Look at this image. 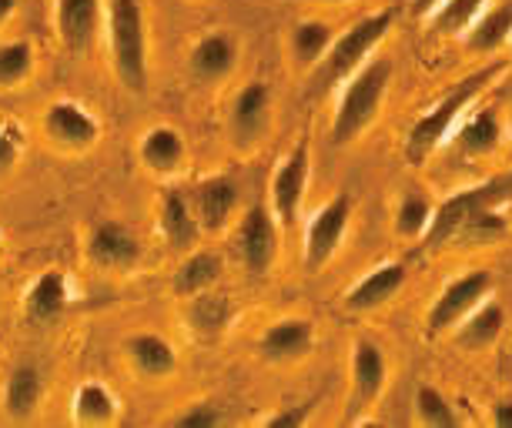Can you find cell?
<instances>
[{
	"mask_svg": "<svg viewBox=\"0 0 512 428\" xmlns=\"http://www.w3.org/2000/svg\"><path fill=\"white\" fill-rule=\"evenodd\" d=\"M88 258L101 271H131L141 261V241L121 221H101L88 238Z\"/></svg>",
	"mask_w": 512,
	"mask_h": 428,
	"instance_id": "12",
	"label": "cell"
},
{
	"mask_svg": "<svg viewBox=\"0 0 512 428\" xmlns=\"http://www.w3.org/2000/svg\"><path fill=\"white\" fill-rule=\"evenodd\" d=\"M221 271H225V265H221V258L215 251L191 248V255L181 261V268L175 271V295L191 298V295H198V291H208L211 285H218Z\"/></svg>",
	"mask_w": 512,
	"mask_h": 428,
	"instance_id": "27",
	"label": "cell"
},
{
	"mask_svg": "<svg viewBox=\"0 0 512 428\" xmlns=\"http://www.w3.org/2000/svg\"><path fill=\"white\" fill-rule=\"evenodd\" d=\"M492 425H496V428H512V398H502V402L492 405Z\"/></svg>",
	"mask_w": 512,
	"mask_h": 428,
	"instance_id": "39",
	"label": "cell"
},
{
	"mask_svg": "<svg viewBox=\"0 0 512 428\" xmlns=\"http://www.w3.org/2000/svg\"><path fill=\"white\" fill-rule=\"evenodd\" d=\"M188 201L198 218V228L218 235V231H225L231 214L238 208V184H235V178H228V174H215V178L201 181L198 188L191 191Z\"/></svg>",
	"mask_w": 512,
	"mask_h": 428,
	"instance_id": "13",
	"label": "cell"
},
{
	"mask_svg": "<svg viewBox=\"0 0 512 428\" xmlns=\"http://www.w3.org/2000/svg\"><path fill=\"white\" fill-rule=\"evenodd\" d=\"M315 345V325L308 318H282L275 325H268V332L258 342V352H262L268 362H292V358H302L312 352Z\"/></svg>",
	"mask_w": 512,
	"mask_h": 428,
	"instance_id": "18",
	"label": "cell"
},
{
	"mask_svg": "<svg viewBox=\"0 0 512 428\" xmlns=\"http://www.w3.org/2000/svg\"><path fill=\"white\" fill-rule=\"evenodd\" d=\"M124 352H128L134 372L144 375V378H168L178 368L175 348H171L161 335H154V332L131 335L128 345H124Z\"/></svg>",
	"mask_w": 512,
	"mask_h": 428,
	"instance_id": "23",
	"label": "cell"
},
{
	"mask_svg": "<svg viewBox=\"0 0 512 428\" xmlns=\"http://www.w3.org/2000/svg\"><path fill=\"white\" fill-rule=\"evenodd\" d=\"M141 164L154 174H175L181 171V164H185V138H181V131L168 128V124H158V128H151L148 134L141 138Z\"/></svg>",
	"mask_w": 512,
	"mask_h": 428,
	"instance_id": "22",
	"label": "cell"
},
{
	"mask_svg": "<svg viewBox=\"0 0 512 428\" xmlns=\"http://www.w3.org/2000/svg\"><path fill=\"white\" fill-rule=\"evenodd\" d=\"M392 61L389 57H375V61H365L359 71L349 77L342 91V101H338V111L332 118V141L335 144H349L375 121L382 107V97L392 84Z\"/></svg>",
	"mask_w": 512,
	"mask_h": 428,
	"instance_id": "4",
	"label": "cell"
},
{
	"mask_svg": "<svg viewBox=\"0 0 512 428\" xmlns=\"http://www.w3.org/2000/svg\"><path fill=\"white\" fill-rule=\"evenodd\" d=\"M44 134L47 141L64 151H88L101 138V124L88 114V107L74 101H54L44 111Z\"/></svg>",
	"mask_w": 512,
	"mask_h": 428,
	"instance_id": "11",
	"label": "cell"
},
{
	"mask_svg": "<svg viewBox=\"0 0 512 428\" xmlns=\"http://www.w3.org/2000/svg\"><path fill=\"white\" fill-rule=\"evenodd\" d=\"M442 4V0H412V14H419V17H429L436 7Z\"/></svg>",
	"mask_w": 512,
	"mask_h": 428,
	"instance_id": "40",
	"label": "cell"
},
{
	"mask_svg": "<svg viewBox=\"0 0 512 428\" xmlns=\"http://www.w3.org/2000/svg\"><path fill=\"white\" fill-rule=\"evenodd\" d=\"M158 228H161L164 245H168L171 251H191L201 238V228H198L195 211H191V201L181 191H164L161 194Z\"/></svg>",
	"mask_w": 512,
	"mask_h": 428,
	"instance_id": "17",
	"label": "cell"
},
{
	"mask_svg": "<svg viewBox=\"0 0 512 428\" xmlns=\"http://www.w3.org/2000/svg\"><path fill=\"white\" fill-rule=\"evenodd\" d=\"M349 221H352V194H335L332 201L322 204L318 214L308 221V231H305V251H302V261L308 271H322L328 261L335 258V251L342 248L345 241V231H349Z\"/></svg>",
	"mask_w": 512,
	"mask_h": 428,
	"instance_id": "7",
	"label": "cell"
},
{
	"mask_svg": "<svg viewBox=\"0 0 512 428\" xmlns=\"http://www.w3.org/2000/svg\"><path fill=\"white\" fill-rule=\"evenodd\" d=\"M191 74L198 77L201 84H218L231 77L238 64V44L235 37L225 34V31H215V34H205L201 41L191 47Z\"/></svg>",
	"mask_w": 512,
	"mask_h": 428,
	"instance_id": "15",
	"label": "cell"
},
{
	"mask_svg": "<svg viewBox=\"0 0 512 428\" xmlns=\"http://www.w3.org/2000/svg\"><path fill=\"white\" fill-rule=\"evenodd\" d=\"M101 11H104V0H57L54 21L64 47L84 51L94 41V34H98Z\"/></svg>",
	"mask_w": 512,
	"mask_h": 428,
	"instance_id": "16",
	"label": "cell"
},
{
	"mask_svg": "<svg viewBox=\"0 0 512 428\" xmlns=\"http://www.w3.org/2000/svg\"><path fill=\"white\" fill-rule=\"evenodd\" d=\"M67 298H71L67 278L61 271H44L24 295V321L27 325H54L64 315Z\"/></svg>",
	"mask_w": 512,
	"mask_h": 428,
	"instance_id": "19",
	"label": "cell"
},
{
	"mask_svg": "<svg viewBox=\"0 0 512 428\" xmlns=\"http://www.w3.org/2000/svg\"><path fill=\"white\" fill-rule=\"evenodd\" d=\"M486 4L489 0H442L429 17L442 34H459L469 31V24L486 11Z\"/></svg>",
	"mask_w": 512,
	"mask_h": 428,
	"instance_id": "33",
	"label": "cell"
},
{
	"mask_svg": "<svg viewBox=\"0 0 512 428\" xmlns=\"http://www.w3.org/2000/svg\"><path fill=\"white\" fill-rule=\"evenodd\" d=\"M502 328H506V308L486 298L456 325V345L466 352H486L499 342Z\"/></svg>",
	"mask_w": 512,
	"mask_h": 428,
	"instance_id": "20",
	"label": "cell"
},
{
	"mask_svg": "<svg viewBox=\"0 0 512 428\" xmlns=\"http://www.w3.org/2000/svg\"><path fill=\"white\" fill-rule=\"evenodd\" d=\"M118 418V398L101 382H84L74 395V422L77 425H111Z\"/></svg>",
	"mask_w": 512,
	"mask_h": 428,
	"instance_id": "29",
	"label": "cell"
},
{
	"mask_svg": "<svg viewBox=\"0 0 512 428\" xmlns=\"http://www.w3.org/2000/svg\"><path fill=\"white\" fill-rule=\"evenodd\" d=\"M492 285H496V281H492L489 271H482V268L452 278L449 285L439 291V298L432 301L429 315H425V332L429 335L452 332V328H456L459 321L479 305V301L489 298Z\"/></svg>",
	"mask_w": 512,
	"mask_h": 428,
	"instance_id": "6",
	"label": "cell"
},
{
	"mask_svg": "<svg viewBox=\"0 0 512 428\" xmlns=\"http://www.w3.org/2000/svg\"><path fill=\"white\" fill-rule=\"evenodd\" d=\"M308 168H312V148H308V141H298L292 154L272 174L268 208H272L275 221L282 228H292L298 221V211H302L305 188H308Z\"/></svg>",
	"mask_w": 512,
	"mask_h": 428,
	"instance_id": "9",
	"label": "cell"
},
{
	"mask_svg": "<svg viewBox=\"0 0 512 428\" xmlns=\"http://www.w3.org/2000/svg\"><path fill=\"white\" fill-rule=\"evenodd\" d=\"M509 128H512V124H509Z\"/></svg>",
	"mask_w": 512,
	"mask_h": 428,
	"instance_id": "43",
	"label": "cell"
},
{
	"mask_svg": "<svg viewBox=\"0 0 512 428\" xmlns=\"http://www.w3.org/2000/svg\"><path fill=\"white\" fill-rule=\"evenodd\" d=\"M272 118V91L265 81H251L238 91L235 104H231V138L238 148H251L268 128Z\"/></svg>",
	"mask_w": 512,
	"mask_h": 428,
	"instance_id": "14",
	"label": "cell"
},
{
	"mask_svg": "<svg viewBox=\"0 0 512 428\" xmlns=\"http://www.w3.org/2000/svg\"><path fill=\"white\" fill-rule=\"evenodd\" d=\"M506 235V218L499 214V208H479L476 214H469L459 225L456 238L469 241V245H492Z\"/></svg>",
	"mask_w": 512,
	"mask_h": 428,
	"instance_id": "34",
	"label": "cell"
},
{
	"mask_svg": "<svg viewBox=\"0 0 512 428\" xmlns=\"http://www.w3.org/2000/svg\"><path fill=\"white\" fill-rule=\"evenodd\" d=\"M332 41H335L332 24H325V21H302L298 24L292 31V54H295L298 67H315L325 57Z\"/></svg>",
	"mask_w": 512,
	"mask_h": 428,
	"instance_id": "30",
	"label": "cell"
},
{
	"mask_svg": "<svg viewBox=\"0 0 512 428\" xmlns=\"http://www.w3.org/2000/svg\"><path fill=\"white\" fill-rule=\"evenodd\" d=\"M44 398V378L34 365H17L11 375H7L4 385V412L17 418V422H27L37 405Z\"/></svg>",
	"mask_w": 512,
	"mask_h": 428,
	"instance_id": "24",
	"label": "cell"
},
{
	"mask_svg": "<svg viewBox=\"0 0 512 428\" xmlns=\"http://www.w3.org/2000/svg\"><path fill=\"white\" fill-rule=\"evenodd\" d=\"M389 382V362H385L382 348L359 338L352 348V392H349V422H355V415H362L365 408H372L379 402L382 388Z\"/></svg>",
	"mask_w": 512,
	"mask_h": 428,
	"instance_id": "10",
	"label": "cell"
},
{
	"mask_svg": "<svg viewBox=\"0 0 512 428\" xmlns=\"http://www.w3.org/2000/svg\"><path fill=\"white\" fill-rule=\"evenodd\" d=\"M512 37V0H499L496 7H486L469 24V47L476 54H492Z\"/></svg>",
	"mask_w": 512,
	"mask_h": 428,
	"instance_id": "25",
	"label": "cell"
},
{
	"mask_svg": "<svg viewBox=\"0 0 512 428\" xmlns=\"http://www.w3.org/2000/svg\"><path fill=\"white\" fill-rule=\"evenodd\" d=\"M322 4H342V0H322Z\"/></svg>",
	"mask_w": 512,
	"mask_h": 428,
	"instance_id": "42",
	"label": "cell"
},
{
	"mask_svg": "<svg viewBox=\"0 0 512 428\" xmlns=\"http://www.w3.org/2000/svg\"><path fill=\"white\" fill-rule=\"evenodd\" d=\"M506 71H509V61H496V64H486V67H479V71H472L469 77H462L432 111H425L409 128V134H405V161L409 164L429 161L432 154L439 151V144L449 138V131L462 121V114L469 111L472 101H476L486 87L496 84Z\"/></svg>",
	"mask_w": 512,
	"mask_h": 428,
	"instance_id": "1",
	"label": "cell"
},
{
	"mask_svg": "<svg viewBox=\"0 0 512 428\" xmlns=\"http://www.w3.org/2000/svg\"><path fill=\"white\" fill-rule=\"evenodd\" d=\"M225 422V415L218 412L215 402H191L185 412L175 418L178 428H218Z\"/></svg>",
	"mask_w": 512,
	"mask_h": 428,
	"instance_id": "36",
	"label": "cell"
},
{
	"mask_svg": "<svg viewBox=\"0 0 512 428\" xmlns=\"http://www.w3.org/2000/svg\"><path fill=\"white\" fill-rule=\"evenodd\" d=\"M308 412H312V405H302V402L285 405V408H278L275 415H268L265 425L268 428H298L308 422Z\"/></svg>",
	"mask_w": 512,
	"mask_h": 428,
	"instance_id": "38",
	"label": "cell"
},
{
	"mask_svg": "<svg viewBox=\"0 0 512 428\" xmlns=\"http://www.w3.org/2000/svg\"><path fill=\"white\" fill-rule=\"evenodd\" d=\"M499 138H502V124L496 118V111H476L459 128L456 148L462 154H469V158H486V154L499 148Z\"/></svg>",
	"mask_w": 512,
	"mask_h": 428,
	"instance_id": "28",
	"label": "cell"
},
{
	"mask_svg": "<svg viewBox=\"0 0 512 428\" xmlns=\"http://www.w3.org/2000/svg\"><path fill=\"white\" fill-rule=\"evenodd\" d=\"M231 321V301L228 295H215V291H198L188 298V325L191 332L201 338H218Z\"/></svg>",
	"mask_w": 512,
	"mask_h": 428,
	"instance_id": "26",
	"label": "cell"
},
{
	"mask_svg": "<svg viewBox=\"0 0 512 428\" xmlns=\"http://www.w3.org/2000/svg\"><path fill=\"white\" fill-rule=\"evenodd\" d=\"M108 47L118 81L141 94L148 87V31H144L141 0H104Z\"/></svg>",
	"mask_w": 512,
	"mask_h": 428,
	"instance_id": "2",
	"label": "cell"
},
{
	"mask_svg": "<svg viewBox=\"0 0 512 428\" xmlns=\"http://www.w3.org/2000/svg\"><path fill=\"white\" fill-rule=\"evenodd\" d=\"M34 71V47L27 41L0 44V87H17Z\"/></svg>",
	"mask_w": 512,
	"mask_h": 428,
	"instance_id": "35",
	"label": "cell"
},
{
	"mask_svg": "<svg viewBox=\"0 0 512 428\" xmlns=\"http://www.w3.org/2000/svg\"><path fill=\"white\" fill-rule=\"evenodd\" d=\"M17 11V0H0V24Z\"/></svg>",
	"mask_w": 512,
	"mask_h": 428,
	"instance_id": "41",
	"label": "cell"
},
{
	"mask_svg": "<svg viewBox=\"0 0 512 428\" xmlns=\"http://www.w3.org/2000/svg\"><path fill=\"white\" fill-rule=\"evenodd\" d=\"M432 208H436V204L429 201V194H422V191L405 194L399 201V211H395V231H399V238H405V241L422 238L425 228H429Z\"/></svg>",
	"mask_w": 512,
	"mask_h": 428,
	"instance_id": "31",
	"label": "cell"
},
{
	"mask_svg": "<svg viewBox=\"0 0 512 428\" xmlns=\"http://www.w3.org/2000/svg\"><path fill=\"white\" fill-rule=\"evenodd\" d=\"M278 245H282V235H278V221L272 208L265 201L251 204L235 235V248L248 275H268L278 258Z\"/></svg>",
	"mask_w": 512,
	"mask_h": 428,
	"instance_id": "8",
	"label": "cell"
},
{
	"mask_svg": "<svg viewBox=\"0 0 512 428\" xmlns=\"http://www.w3.org/2000/svg\"><path fill=\"white\" fill-rule=\"evenodd\" d=\"M415 412H419V422L429 425V428H456V425H462L456 405H452L436 385H419V392H415Z\"/></svg>",
	"mask_w": 512,
	"mask_h": 428,
	"instance_id": "32",
	"label": "cell"
},
{
	"mask_svg": "<svg viewBox=\"0 0 512 428\" xmlns=\"http://www.w3.org/2000/svg\"><path fill=\"white\" fill-rule=\"evenodd\" d=\"M21 128L17 124H7V121H0V174L4 171H11L17 158H21Z\"/></svg>",
	"mask_w": 512,
	"mask_h": 428,
	"instance_id": "37",
	"label": "cell"
},
{
	"mask_svg": "<svg viewBox=\"0 0 512 428\" xmlns=\"http://www.w3.org/2000/svg\"><path fill=\"white\" fill-rule=\"evenodd\" d=\"M509 194H512V174H499V178L479 184V188H469V191L452 194V198L442 201L439 208H432L429 228H425V235L419 238L422 241V251L442 248L446 241L456 238L459 225L469 218V214H476L479 208H499V204L506 201Z\"/></svg>",
	"mask_w": 512,
	"mask_h": 428,
	"instance_id": "5",
	"label": "cell"
},
{
	"mask_svg": "<svg viewBox=\"0 0 512 428\" xmlns=\"http://www.w3.org/2000/svg\"><path fill=\"white\" fill-rule=\"evenodd\" d=\"M392 24H395V11H379V14L362 17L359 24H352L342 37H335V41L328 44L325 57L312 71V91L328 94L332 87L349 81V77L365 64V57L379 47L382 37L392 31Z\"/></svg>",
	"mask_w": 512,
	"mask_h": 428,
	"instance_id": "3",
	"label": "cell"
},
{
	"mask_svg": "<svg viewBox=\"0 0 512 428\" xmlns=\"http://www.w3.org/2000/svg\"><path fill=\"white\" fill-rule=\"evenodd\" d=\"M405 278H409V268H405L402 261L379 265L375 271H369V275H365L359 285L349 291V295H345V308H349V311H372V308H379L405 285Z\"/></svg>",
	"mask_w": 512,
	"mask_h": 428,
	"instance_id": "21",
	"label": "cell"
}]
</instances>
